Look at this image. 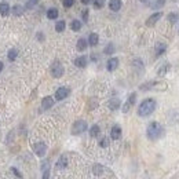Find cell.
<instances>
[{
	"mask_svg": "<svg viewBox=\"0 0 179 179\" xmlns=\"http://www.w3.org/2000/svg\"><path fill=\"white\" fill-rule=\"evenodd\" d=\"M165 88H167V84L160 83V81H149V83L140 86V90H142V91H147V90H158V91H163V90H165Z\"/></svg>",
	"mask_w": 179,
	"mask_h": 179,
	"instance_id": "3957f363",
	"label": "cell"
},
{
	"mask_svg": "<svg viewBox=\"0 0 179 179\" xmlns=\"http://www.w3.org/2000/svg\"><path fill=\"white\" fill-rule=\"evenodd\" d=\"M43 179H50V168L43 170Z\"/></svg>",
	"mask_w": 179,
	"mask_h": 179,
	"instance_id": "d590c367",
	"label": "cell"
},
{
	"mask_svg": "<svg viewBox=\"0 0 179 179\" xmlns=\"http://www.w3.org/2000/svg\"><path fill=\"white\" fill-rule=\"evenodd\" d=\"M81 15H83V21H84V22L88 21V10H84Z\"/></svg>",
	"mask_w": 179,
	"mask_h": 179,
	"instance_id": "8d00e7d4",
	"label": "cell"
},
{
	"mask_svg": "<svg viewBox=\"0 0 179 179\" xmlns=\"http://www.w3.org/2000/svg\"><path fill=\"white\" fill-rule=\"evenodd\" d=\"M103 52L106 54V55H112V54L114 52V44H113V43H109V44L105 47Z\"/></svg>",
	"mask_w": 179,
	"mask_h": 179,
	"instance_id": "f546056e",
	"label": "cell"
},
{
	"mask_svg": "<svg viewBox=\"0 0 179 179\" xmlns=\"http://www.w3.org/2000/svg\"><path fill=\"white\" fill-rule=\"evenodd\" d=\"M40 0H28L26 2V8L28 10H32L33 7H36L37 6V3H39Z\"/></svg>",
	"mask_w": 179,
	"mask_h": 179,
	"instance_id": "4dcf8cb0",
	"label": "cell"
},
{
	"mask_svg": "<svg viewBox=\"0 0 179 179\" xmlns=\"http://www.w3.org/2000/svg\"><path fill=\"white\" fill-rule=\"evenodd\" d=\"M87 47H88V40L83 39V37L77 40V44H76V48H77V51H86Z\"/></svg>",
	"mask_w": 179,
	"mask_h": 179,
	"instance_id": "e0dca14e",
	"label": "cell"
},
{
	"mask_svg": "<svg viewBox=\"0 0 179 179\" xmlns=\"http://www.w3.org/2000/svg\"><path fill=\"white\" fill-rule=\"evenodd\" d=\"M37 37H39L40 42H43V40H44V35H43V33H37Z\"/></svg>",
	"mask_w": 179,
	"mask_h": 179,
	"instance_id": "f35d334b",
	"label": "cell"
},
{
	"mask_svg": "<svg viewBox=\"0 0 179 179\" xmlns=\"http://www.w3.org/2000/svg\"><path fill=\"white\" fill-rule=\"evenodd\" d=\"M93 171H94V174H95V175H101V172L103 171V167H102V165H99V164H96V165H94Z\"/></svg>",
	"mask_w": 179,
	"mask_h": 179,
	"instance_id": "d6a6232c",
	"label": "cell"
},
{
	"mask_svg": "<svg viewBox=\"0 0 179 179\" xmlns=\"http://www.w3.org/2000/svg\"><path fill=\"white\" fill-rule=\"evenodd\" d=\"M123 3H121V0H110L109 2V8L112 10V11H119L120 8H121Z\"/></svg>",
	"mask_w": 179,
	"mask_h": 179,
	"instance_id": "2e32d148",
	"label": "cell"
},
{
	"mask_svg": "<svg viewBox=\"0 0 179 179\" xmlns=\"http://www.w3.org/2000/svg\"><path fill=\"white\" fill-rule=\"evenodd\" d=\"M170 63H164V65H161L160 68H158V70H157V75L158 76H164L165 73H167L168 70H170Z\"/></svg>",
	"mask_w": 179,
	"mask_h": 179,
	"instance_id": "484cf974",
	"label": "cell"
},
{
	"mask_svg": "<svg viewBox=\"0 0 179 179\" xmlns=\"http://www.w3.org/2000/svg\"><path fill=\"white\" fill-rule=\"evenodd\" d=\"M87 130V123L84 120H77L75 124L72 125V134L73 135H80Z\"/></svg>",
	"mask_w": 179,
	"mask_h": 179,
	"instance_id": "5b68a950",
	"label": "cell"
},
{
	"mask_svg": "<svg viewBox=\"0 0 179 179\" xmlns=\"http://www.w3.org/2000/svg\"><path fill=\"white\" fill-rule=\"evenodd\" d=\"M105 6V0H94V7L96 10H101Z\"/></svg>",
	"mask_w": 179,
	"mask_h": 179,
	"instance_id": "1f68e13d",
	"label": "cell"
},
{
	"mask_svg": "<svg viewBox=\"0 0 179 179\" xmlns=\"http://www.w3.org/2000/svg\"><path fill=\"white\" fill-rule=\"evenodd\" d=\"M156 106H157V103H156V101L153 98L145 99V101L140 102L139 107H138V114H139L140 117L150 116V114L156 110Z\"/></svg>",
	"mask_w": 179,
	"mask_h": 179,
	"instance_id": "6da1fadb",
	"label": "cell"
},
{
	"mask_svg": "<svg viewBox=\"0 0 179 179\" xmlns=\"http://www.w3.org/2000/svg\"><path fill=\"white\" fill-rule=\"evenodd\" d=\"M33 150H35L36 156H39V157H43V156L47 153V145L44 142H37L33 146Z\"/></svg>",
	"mask_w": 179,
	"mask_h": 179,
	"instance_id": "52a82bcc",
	"label": "cell"
},
{
	"mask_svg": "<svg viewBox=\"0 0 179 179\" xmlns=\"http://www.w3.org/2000/svg\"><path fill=\"white\" fill-rule=\"evenodd\" d=\"M168 21H170L172 25H175L176 22L179 21V12H176V11L170 12V14H168Z\"/></svg>",
	"mask_w": 179,
	"mask_h": 179,
	"instance_id": "cb8c5ba5",
	"label": "cell"
},
{
	"mask_svg": "<svg viewBox=\"0 0 179 179\" xmlns=\"http://www.w3.org/2000/svg\"><path fill=\"white\" fill-rule=\"evenodd\" d=\"M65 26H66L65 21H63V19H59V21L55 24V30H57L58 33H61V32H63V30H65Z\"/></svg>",
	"mask_w": 179,
	"mask_h": 179,
	"instance_id": "f1b7e54d",
	"label": "cell"
},
{
	"mask_svg": "<svg viewBox=\"0 0 179 179\" xmlns=\"http://www.w3.org/2000/svg\"><path fill=\"white\" fill-rule=\"evenodd\" d=\"M135 102H137V94H135V93H132L131 95L128 96L127 102H125V103L123 105V112H124V113H127V112L130 110V107H131L132 105H135Z\"/></svg>",
	"mask_w": 179,
	"mask_h": 179,
	"instance_id": "9c48e42d",
	"label": "cell"
},
{
	"mask_svg": "<svg viewBox=\"0 0 179 179\" xmlns=\"http://www.w3.org/2000/svg\"><path fill=\"white\" fill-rule=\"evenodd\" d=\"M91 59H93V61H96V59H98V57H96L95 54H93V55H91Z\"/></svg>",
	"mask_w": 179,
	"mask_h": 179,
	"instance_id": "60d3db41",
	"label": "cell"
},
{
	"mask_svg": "<svg viewBox=\"0 0 179 179\" xmlns=\"http://www.w3.org/2000/svg\"><path fill=\"white\" fill-rule=\"evenodd\" d=\"M154 50H156V57H160V55H163V54L165 52V50H167V44H165V43H157Z\"/></svg>",
	"mask_w": 179,
	"mask_h": 179,
	"instance_id": "5bb4252c",
	"label": "cell"
},
{
	"mask_svg": "<svg viewBox=\"0 0 179 179\" xmlns=\"http://www.w3.org/2000/svg\"><path fill=\"white\" fill-rule=\"evenodd\" d=\"M99 132H101V128H99V125L94 124L91 128H90V137L91 138H96L99 135Z\"/></svg>",
	"mask_w": 179,
	"mask_h": 179,
	"instance_id": "7402d4cb",
	"label": "cell"
},
{
	"mask_svg": "<svg viewBox=\"0 0 179 179\" xmlns=\"http://www.w3.org/2000/svg\"><path fill=\"white\" fill-rule=\"evenodd\" d=\"M140 3H147V0H139Z\"/></svg>",
	"mask_w": 179,
	"mask_h": 179,
	"instance_id": "7bdbcfd3",
	"label": "cell"
},
{
	"mask_svg": "<svg viewBox=\"0 0 179 179\" xmlns=\"http://www.w3.org/2000/svg\"><path fill=\"white\" fill-rule=\"evenodd\" d=\"M69 94H70V88H68V87H59L55 91V99L57 101H62V99L68 98Z\"/></svg>",
	"mask_w": 179,
	"mask_h": 179,
	"instance_id": "8992f818",
	"label": "cell"
},
{
	"mask_svg": "<svg viewBox=\"0 0 179 179\" xmlns=\"http://www.w3.org/2000/svg\"><path fill=\"white\" fill-rule=\"evenodd\" d=\"M99 146H101V147H107V146H109V139H107L106 137H103L101 139V142H99Z\"/></svg>",
	"mask_w": 179,
	"mask_h": 179,
	"instance_id": "836d02e7",
	"label": "cell"
},
{
	"mask_svg": "<svg viewBox=\"0 0 179 179\" xmlns=\"http://www.w3.org/2000/svg\"><path fill=\"white\" fill-rule=\"evenodd\" d=\"M76 0H63V6L66 7V8H69V7H72L73 4H75Z\"/></svg>",
	"mask_w": 179,
	"mask_h": 179,
	"instance_id": "e575fe53",
	"label": "cell"
},
{
	"mask_svg": "<svg viewBox=\"0 0 179 179\" xmlns=\"http://www.w3.org/2000/svg\"><path fill=\"white\" fill-rule=\"evenodd\" d=\"M165 2H167V0H153L152 4H150V7H152L153 10H158V8H161V7L164 6Z\"/></svg>",
	"mask_w": 179,
	"mask_h": 179,
	"instance_id": "603a6c76",
	"label": "cell"
},
{
	"mask_svg": "<svg viewBox=\"0 0 179 179\" xmlns=\"http://www.w3.org/2000/svg\"><path fill=\"white\" fill-rule=\"evenodd\" d=\"M63 72H65V69H63V65L59 61H55V62L51 65V75H52V77H55V79L62 77Z\"/></svg>",
	"mask_w": 179,
	"mask_h": 179,
	"instance_id": "277c9868",
	"label": "cell"
},
{
	"mask_svg": "<svg viewBox=\"0 0 179 179\" xmlns=\"http://www.w3.org/2000/svg\"><path fill=\"white\" fill-rule=\"evenodd\" d=\"M70 28L73 32H79V30L81 29V21H79V19H73V21L70 22Z\"/></svg>",
	"mask_w": 179,
	"mask_h": 179,
	"instance_id": "4316f807",
	"label": "cell"
},
{
	"mask_svg": "<svg viewBox=\"0 0 179 179\" xmlns=\"http://www.w3.org/2000/svg\"><path fill=\"white\" fill-rule=\"evenodd\" d=\"M163 125L160 124V123L157 121H152L149 125H147V128H146V135L147 138H149L150 140H157L158 138L163 135Z\"/></svg>",
	"mask_w": 179,
	"mask_h": 179,
	"instance_id": "7a4b0ae2",
	"label": "cell"
},
{
	"mask_svg": "<svg viewBox=\"0 0 179 179\" xmlns=\"http://www.w3.org/2000/svg\"><path fill=\"white\" fill-rule=\"evenodd\" d=\"M110 138L114 140L121 138V127H120V125H113V128H112V131H110Z\"/></svg>",
	"mask_w": 179,
	"mask_h": 179,
	"instance_id": "7c38bea8",
	"label": "cell"
},
{
	"mask_svg": "<svg viewBox=\"0 0 179 179\" xmlns=\"http://www.w3.org/2000/svg\"><path fill=\"white\" fill-rule=\"evenodd\" d=\"M117 68H119V59H117V58H110V59L107 61L106 69L109 72H114Z\"/></svg>",
	"mask_w": 179,
	"mask_h": 179,
	"instance_id": "8fae6325",
	"label": "cell"
},
{
	"mask_svg": "<svg viewBox=\"0 0 179 179\" xmlns=\"http://www.w3.org/2000/svg\"><path fill=\"white\" fill-rule=\"evenodd\" d=\"M58 15H59V12H58V10L55 8V7L47 10V18L48 19H57Z\"/></svg>",
	"mask_w": 179,
	"mask_h": 179,
	"instance_id": "44dd1931",
	"label": "cell"
},
{
	"mask_svg": "<svg viewBox=\"0 0 179 179\" xmlns=\"http://www.w3.org/2000/svg\"><path fill=\"white\" fill-rule=\"evenodd\" d=\"M3 68H4V65H3V62H0V72L3 70Z\"/></svg>",
	"mask_w": 179,
	"mask_h": 179,
	"instance_id": "b9f144b4",
	"label": "cell"
},
{
	"mask_svg": "<svg viewBox=\"0 0 179 179\" xmlns=\"http://www.w3.org/2000/svg\"><path fill=\"white\" fill-rule=\"evenodd\" d=\"M161 17H163V12L161 11H157V12H154V14H152L146 19V26H154V25L160 21Z\"/></svg>",
	"mask_w": 179,
	"mask_h": 179,
	"instance_id": "ba28073f",
	"label": "cell"
},
{
	"mask_svg": "<svg viewBox=\"0 0 179 179\" xmlns=\"http://www.w3.org/2000/svg\"><path fill=\"white\" fill-rule=\"evenodd\" d=\"M54 105V98L52 96H44L42 101V109L43 110H47V109H50V107H52Z\"/></svg>",
	"mask_w": 179,
	"mask_h": 179,
	"instance_id": "30bf717a",
	"label": "cell"
},
{
	"mask_svg": "<svg viewBox=\"0 0 179 179\" xmlns=\"http://www.w3.org/2000/svg\"><path fill=\"white\" fill-rule=\"evenodd\" d=\"M11 171H12V172H14V174H15V175H17V176H18V178H22L21 172H19V171H18V170H17V168H14V167H12V168H11Z\"/></svg>",
	"mask_w": 179,
	"mask_h": 179,
	"instance_id": "74e56055",
	"label": "cell"
},
{
	"mask_svg": "<svg viewBox=\"0 0 179 179\" xmlns=\"http://www.w3.org/2000/svg\"><path fill=\"white\" fill-rule=\"evenodd\" d=\"M120 105H121V101H120L119 98H113L109 101V103H107V106H109V109L110 110H117L120 107Z\"/></svg>",
	"mask_w": 179,
	"mask_h": 179,
	"instance_id": "9a60e30c",
	"label": "cell"
},
{
	"mask_svg": "<svg viewBox=\"0 0 179 179\" xmlns=\"http://www.w3.org/2000/svg\"><path fill=\"white\" fill-rule=\"evenodd\" d=\"M66 165H68V158H66V156H61V158L57 163V168L58 170H62V168H65Z\"/></svg>",
	"mask_w": 179,
	"mask_h": 179,
	"instance_id": "d4e9b609",
	"label": "cell"
},
{
	"mask_svg": "<svg viewBox=\"0 0 179 179\" xmlns=\"http://www.w3.org/2000/svg\"><path fill=\"white\" fill-rule=\"evenodd\" d=\"M18 57V50L17 48H11V50L8 51V55H7V58H8V61H11V62H14L15 59H17Z\"/></svg>",
	"mask_w": 179,
	"mask_h": 179,
	"instance_id": "83f0119b",
	"label": "cell"
},
{
	"mask_svg": "<svg viewBox=\"0 0 179 179\" xmlns=\"http://www.w3.org/2000/svg\"><path fill=\"white\" fill-rule=\"evenodd\" d=\"M73 63H75L77 68H86L87 66V57H84V55L77 57L75 61H73Z\"/></svg>",
	"mask_w": 179,
	"mask_h": 179,
	"instance_id": "ac0fdd59",
	"label": "cell"
},
{
	"mask_svg": "<svg viewBox=\"0 0 179 179\" xmlns=\"http://www.w3.org/2000/svg\"><path fill=\"white\" fill-rule=\"evenodd\" d=\"M91 2H93V0H81L83 4H88V3H91Z\"/></svg>",
	"mask_w": 179,
	"mask_h": 179,
	"instance_id": "ab89813d",
	"label": "cell"
},
{
	"mask_svg": "<svg viewBox=\"0 0 179 179\" xmlns=\"http://www.w3.org/2000/svg\"><path fill=\"white\" fill-rule=\"evenodd\" d=\"M11 12H12V15H14V17H21V15L25 12V7L21 6V4H15V6L12 7Z\"/></svg>",
	"mask_w": 179,
	"mask_h": 179,
	"instance_id": "4fadbf2b",
	"label": "cell"
},
{
	"mask_svg": "<svg viewBox=\"0 0 179 179\" xmlns=\"http://www.w3.org/2000/svg\"><path fill=\"white\" fill-rule=\"evenodd\" d=\"M11 12L10 6L7 3H0V15L2 17H8V14Z\"/></svg>",
	"mask_w": 179,
	"mask_h": 179,
	"instance_id": "ffe728a7",
	"label": "cell"
},
{
	"mask_svg": "<svg viewBox=\"0 0 179 179\" xmlns=\"http://www.w3.org/2000/svg\"><path fill=\"white\" fill-rule=\"evenodd\" d=\"M98 43H99V36L96 35V33H90V36H88V44L91 46V47H95Z\"/></svg>",
	"mask_w": 179,
	"mask_h": 179,
	"instance_id": "d6986e66",
	"label": "cell"
}]
</instances>
